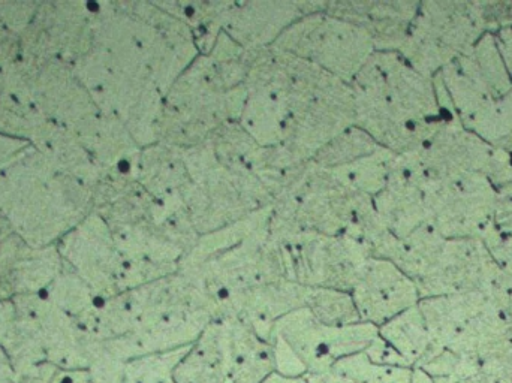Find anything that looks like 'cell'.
Masks as SVG:
<instances>
[{"label":"cell","instance_id":"52a82bcc","mask_svg":"<svg viewBox=\"0 0 512 383\" xmlns=\"http://www.w3.org/2000/svg\"><path fill=\"white\" fill-rule=\"evenodd\" d=\"M72 68L99 110L122 123L141 147L158 141L156 129L165 95L147 75L98 48Z\"/></svg>","mask_w":512,"mask_h":383},{"label":"cell","instance_id":"9c48e42d","mask_svg":"<svg viewBox=\"0 0 512 383\" xmlns=\"http://www.w3.org/2000/svg\"><path fill=\"white\" fill-rule=\"evenodd\" d=\"M486 33L478 2H420L399 53L412 68L433 78Z\"/></svg>","mask_w":512,"mask_h":383},{"label":"cell","instance_id":"484cf974","mask_svg":"<svg viewBox=\"0 0 512 383\" xmlns=\"http://www.w3.org/2000/svg\"><path fill=\"white\" fill-rule=\"evenodd\" d=\"M447 238L427 223L405 238H399L390 261L417 285L438 261Z\"/></svg>","mask_w":512,"mask_h":383},{"label":"cell","instance_id":"83f0119b","mask_svg":"<svg viewBox=\"0 0 512 383\" xmlns=\"http://www.w3.org/2000/svg\"><path fill=\"white\" fill-rule=\"evenodd\" d=\"M304 309L327 327H345L361 322L351 294L328 288H307Z\"/></svg>","mask_w":512,"mask_h":383},{"label":"cell","instance_id":"e0dca14e","mask_svg":"<svg viewBox=\"0 0 512 383\" xmlns=\"http://www.w3.org/2000/svg\"><path fill=\"white\" fill-rule=\"evenodd\" d=\"M502 268L480 238H447L430 273L417 283L420 300L487 292L501 276Z\"/></svg>","mask_w":512,"mask_h":383},{"label":"cell","instance_id":"30bf717a","mask_svg":"<svg viewBox=\"0 0 512 383\" xmlns=\"http://www.w3.org/2000/svg\"><path fill=\"white\" fill-rule=\"evenodd\" d=\"M273 48L348 84L375 53L366 30L322 11L303 12Z\"/></svg>","mask_w":512,"mask_h":383},{"label":"cell","instance_id":"1f68e13d","mask_svg":"<svg viewBox=\"0 0 512 383\" xmlns=\"http://www.w3.org/2000/svg\"><path fill=\"white\" fill-rule=\"evenodd\" d=\"M463 128L474 132L490 146H498L512 135V90L495 99L483 113L478 114Z\"/></svg>","mask_w":512,"mask_h":383},{"label":"cell","instance_id":"8992f818","mask_svg":"<svg viewBox=\"0 0 512 383\" xmlns=\"http://www.w3.org/2000/svg\"><path fill=\"white\" fill-rule=\"evenodd\" d=\"M274 369L273 346L240 319L221 316L189 346L177 383H262Z\"/></svg>","mask_w":512,"mask_h":383},{"label":"cell","instance_id":"603a6c76","mask_svg":"<svg viewBox=\"0 0 512 383\" xmlns=\"http://www.w3.org/2000/svg\"><path fill=\"white\" fill-rule=\"evenodd\" d=\"M135 179L161 204L186 208L185 192L191 177L182 149L164 143L143 147Z\"/></svg>","mask_w":512,"mask_h":383},{"label":"cell","instance_id":"d590c367","mask_svg":"<svg viewBox=\"0 0 512 383\" xmlns=\"http://www.w3.org/2000/svg\"><path fill=\"white\" fill-rule=\"evenodd\" d=\"M495 39L512 81V27H505V29L496 32Z\"/></svg>","mask_w":512,"mask_h":383},{"label":"cell","instance_id":"5b68a950","mask_svg":"<svg viewBox=\"0 0 512 383\" xmlns=\"http://www.w3.org/2000/svg\"><path fill=\"white\" fill-rule=\"evenodd\" d=\"M245 98V87L231 86L200 54L165 93L156 143L182 150L206 143L221 126L239 122Z\"/></svg>","mask_w":512,"mask_h":383},{"label":"cell","instance_id":"836d02e7","mask_svg":"<svg viewBox=\"0 0 512 383\" xmlns=\"http://www.w3.org/2000/svg\"><path fill=\"white\" fill-rule=\"evenodd\" d=\"M492 222L501 234H512V183L496 191Z\"/></svg>","mask_w":512,"mask_h":383},{"label":"cell","instance_id":"4316f807","mask_svg":"<svg viewBox=\"0 0 512 383\" xmlns=\"http://www.w3.org/2000/svg\"><path fill=\"white\" fill-rule=\"evenodd\" d=\"M394 158L396 155L393 152L381 147L373 155L358 159V161L343 165V167L330 168V171L349 188L375 198L387 185Z\"/></svg>","mask_w":512,"mask_h":383},{"label":"cell","instance_id":"2e32d148","mask_svg":"<svg viewBox=\"0 0 512 383\" xmlns=\"http://www.w3.org/2000/svg\"><path fill=\"white\" fill-rule=\"evenodd\" d=\"M59 253L101 300L126 291L125 258L107 223L93 211L62 238Z\"/></svg>","mask_w":512,"mask_h":383},{"label":"cell","instance_id":"f546056e","mask_svg":"<svg viewBox=\"0 0 512 383\" xmlns=\"http://www.w3.org/2000/svg\"><path fill=\"white\" fill-rule=\"evenodd\" d=\"M475 71L486 84L493 98L499 99L512 90V81L496 44L495 33H486L466 53Z\"/></svg>","mask_w":512,"mask_h":383},{"label":"cell","instance_id":"f1b7e54d","mask_svg":"<svg viewBox=\"0 0 512 383\" xmlns=\"http://www.w3.org/2000/svg\"><path fill=\"white\" fill-rule=\"evenodd\" d=\"M379 149L381 146L372 137L354 125L322 147L312 162L318 167L330 170L352 164L358 159L373 155Z\"/></svg>","mask_w":512,"mask_h":383},{"label":"cell","instance_id":"ba28073f","mask_svg":"<svg viewBox=\"0 0 512 383\" xmlns=\"http://www.w3.org/2000/svg\"><path fill=\"white\" fill-rule=\"evenodd\" d=\"M378 334V327L366 322L327 327L304 307L294 310L280 318L271 331L274 369L288 378L325 375L337 361L366 352Z\"/></svg>","mask_w":512,"mask_h":383},{"label":"cell","instance_id":"d6986e66","mask_svg":"<svg viewBox=\"0 0 512 383\" xmlns=\"http://www.w3.org/2000/svg\"><path fill=\"white\" fill-rule=\"evenodd\" d=\"M301 12L322 11L349 21L369 33L375 51L399 53L420 2L397 0H316L298 2Z\"/></svg>","mask_w":512,"mask_h":383},{"label":"cell","instance_id":"74e56055","mask_svg":"<svg viewBox=\"0 0 512 383\" xmlns=\"http://www.w3.org/2000/svg\"><path fill=\"white\" fill-rule=\"evenodd\" d=\"M262 383H307V381L304 378H288V376H282L274 372Z\"/></svg>","mask_w":512,"mask_h":383},{"label":"cell","instance_id":"e575fe53","mask_svg":"<svg viewBox=\"0 0 512 383\" xmlns=\"http://www.w3.org/2000/svg\"><path fill=\"white\" fill-rule=\"evenodd\" d=\"M33 144L23 138L0 134V171L11 167L15 162L32 152Z\"/></svg>","mask_w":512,"mask_h":383},{"label":"cell","instance_id":"4fadbf2b","mask_svg":"<svg viewBox=\"0 0 512 383\" xmlns=\"http://www.w3.org/2000/svg\"><path fill=\"white\" fill-rule=\"evenodd\" d=\"M412 153L420 170L432 179L483 174L496 189L512 183V156L463 128L457 117L445 120L435 135Z\"/></svg>","mask_w":512,"mask_h":383},{"label":"cell","instance_id":"d6a6232c","mask_svg":"<svg viewBox=\"0 0 512 383\" xmlns=\"http://www.w3.org/2000/svg\"><path fill=\"white\" fill-rule=\"evenodd\" d=\"M487 33L512 27V2H478Z\"/></svg>","mask_w":512,"mask_h":383},{"label":"cell","instance_id":"d4e9b609","mask_svg":"<svg viewBox=\"0 0 512 383\" xmlns=\"http://www.w3.org/2000/svg\"><path fill=\"white\" fill-rule=\"evenodd\" d=\"M378 330L379 337L394 349L411 369H415L429 352L430 337L418 304L400 313Z\"/></svg>","mask_w":512,"mask_h":383},{"label":"cell","instance_id":"4dcf8cb0","mask_svg":"<svg viewBox=\"0 0 512 383\" xmlns=\"http://www.w3.org/2000/svg\"><path fill=\"white\" fill-rule=\"evenodd\" d=\"M189 348V346H188ZM188 348L123 361L122 383H177L176 369Z\"/></svg>","mask_w":512,"mask_h":383},{"label":"cell","instance_id":"5bb4252c","mask_svg":"<svg viewBox=\"0 0 512 383\" xmlns=\"http://www.w3.org/2000/svg\"><path fill=\"white\" fill-rule=\"evenodd\" d=\"M189 183L185 205L198 234H209L255 213L239 180L216 161L209 144L183 150Z\"/></svg>","mask_w":512,"mask_h":383},{"label":"cell","instance_id":"277c9868","mask_svg":"<svg viewBox=\"0 0 512 383\" xmlns=\"http://www.w3.org/2000/svg\"><path fill=\"white\" fill-rule=\"evenodd\" d=\"M93 48L147 75L164 95L200 56L188 26L156 0L95 3Z\"/></svg>","mask_w":512,"mask_h":383},{"label":"cell","instance_id":"cb8c5ba5","mask_svg":"<svg viewBox=\"0 0 512 383\" xmlns=\"http://www.w3.org/2000/svg\"><path fill=\"white\" fill-rule=\"evenodd\" d=\"M159 6L191 30L200 54H209L224 33L225 14L231 2L225 0H167Z\"/></svg>","mask_w":512,"mask_h":383},{"label":"cell","instance_id":"7a4b0ae2","mask_svg":"<svg viewBox=\"0 0 512 383\" xmlns=\"http://www.w3.org/2000/svg\"><path fill=\"white\" fill-rule=\"evenodd\" d=\"M355 126L394 155L421 149L450 114L433 78L394 51H375L351 81Z\"/></svg>","mask_w":512,"mask_h":383},{"label":"cell","instance_id":"8d00e7d4","mask_svg":"<svg viewBox=\"0 0 512 383\" xmlns=\"http://www.w3.org/2000/svg\"><path fill=\"white\" fill-rule=\"evenodd\" d=\"M15 378L17 375H15L11 360H9L5 349L0 346V383H14Z\"/></svg>","mask_w":512,"mask_h":383},{"label":"cell","instance_id":"f35d334b","mask_svg":"<svg viewBox=\"0 0 512 383\" xmlns=\"http://www.w3.org/2000/svg\"><path fill=\"white\" fill-rule=\"evenodd\" d=\"M498 149L504 150V152H507L508 155L512 156V135L507 138V140L502 141L501 144H498Z\"/></svg>","mask_w":512,"mask_h":383},{"label":"cell","instance_id":"ac0fdd59","mask_svg":"<svg viewBox=\"0 0 512 383\" xmlns=\"http://www.w3.org/2000/svg\"><path fill=\"white\" fill-rule=\"evenodd\" d=\"M349 294L361 322L378 328L420 301L417 285L411 277L393 262L372 256L358 271Z\"/></svg>","mask_w":512,"mask_h":383},{"label":"cell","instance_id":"ffe728a7","mask_svg":"<svg viewBox=\"0 0 512 383\" xmlns=\"http://www.w3.org/2000/svg\"><path fill=\"white\" fill-rule=\"evenodd\" d=\"M376 213L391 234L408 237L429 223L421 171L412 152L396 155L387 185L373 198Z\"/></svg>","mask_w":512,"mask_h":383},{"label":"cell","instance_id":"8fae6325","mask_svg":"<svg viewBox=\"0 0 512 383\" xmlns=\"http://www.w3.org/2000/svg\"><path fill=\"white\" fill-rule=\"evenodd\" d=\"M180 271L197 280L218 307L231 295L288 280L282 250L270 237L268 220L239 243Z\"/></svg>","mask_w":512,"mask_h":383},{"label":"cell","instance_id":"9a60e30c","mask_svg":"<svg viewBox=\"0 0 512 383\" xmlns=\"http://www.w3.org/2000/svg\"><path fill=\"white\" fill-rule=\"evenodd\" d=\"M421 180L432 228L445 238H480L492 220L498 191L486 176L465 174L441 180L421 171Z\"/></svg>","mask_w":512,"mask_h":383},{"label":"cell","instance_id":"7402d4cb","mask_svg":"<svg viewBox=\"0 0 512 383\" xmlns=\"http://www.w3.org/2000/svg\"><path fill=\"white\" fill-rule=\"evenodd\" d=\"M307 286L292 280L268 283L240 294L231 295L219 304V316L240 319L270 342L274 324L294 310L303 309Z\"/></svg>","mask_w":512,"mask_h":383},{"label":"cell","instance_id":"7c38bea8","mask_svg":"<svg viewBox=\"0 0 512 383\" xmlns=\"http://www.w3.org/2000/svg\"><path fill=\"white\" fill-rule=\"evenodd\" d=\"M277 244L288 280L307 288L351 292L358 271L370 258L363 244L346 234L300 232Z\"/></svg>","mask_w":512,"mask_h":383},{"label":"cell","instance_id":"44dd1931","mask_svg":"<svg viewBox=\"0 0 512 383\" xmlns=\"http://www.w3.org/2000/svg\"><path fill=\"white\" fill-rule=\"evenodd\" d=\"M303 15L300 3L286 0L231 2L224 33L252 53L268 50Z\"/></svg>","mask_w":512,"mask_h":383},{"label":"cell","instance_id":"3957f363","mask_svg":"<svg viewBox=\"0 0 512 383\" xmlns=\"http://www.w3.org/2000/svg\"><path fill=\"white\" fill-rule=\"evenodd\" d=\"M249 77L280 99L289 117L285 147L310 162L333 138L355 125L351 84L276 48L256 56Z\"/></svg>","mask_w":512,"mask_h":383},{"label":"cell","instance_id":"6da1fadb","mask_svg":"<svg viewBox=\"0 0 512 383\" xmlns=\"http://www.w3.org/2000/svg\"><path fill=\"white\" fill-rule=\"evenodd\" d=\"M218 316L216 301L179 271L102 300L96 330L108 357L129 361L188 348Z\"/></svg>","mask_w":512,"mask_h":383}]
</instances>
